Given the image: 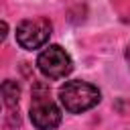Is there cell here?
Instances as JSON below:
<instances>
[{
	"instance_id": "6da1fadb",
	"label": "cell",
	"mask_w": 130,
	"mask_h": 130,
	"mask_svg": "<svg viewBox=\"0 0 130 130\" xmlns=\"http://www.w3.org/2000/svg\"><path fill=\"white\" fill-rule=\"evenodd\" d=\"M100 100H102L100 89L81 79L65 81L59 87V102L65 108V112H69V114H83V112L91 110L93 106H98Z\"/></svg>"
},
{
	"instance_id": "8992f818",
	"label": "cell",
	"mask_w": 130,
	"mask_h": 130,
	"mask_svg": "<svg viewBox=\"0 0 130 130\" xmlns=\"http://www.w3.org/2000/svg\"><path fill=\"white\" fill-rule=\"evenodd\" d=\"M126 61H128V65H130V45H128V49H126Z\"/></svg>"
},
{
	"instance_id": "3957f363",
	"label": "cell",
	"mask_w": 130,
	"mask_h": 130,
	"mask_svg": "<svg viewBox=\"0 0 130 130\" xmlns=\"http://www.w3.org/2000/svg\"><path fill=\"white\" fill-rule=\"evenodd\" d=\"M51 20L45 16H37V18H24L18 22L16 26V43L26 49V51H35L47 45L49 37H51Z\"/></svg>"
},
{
	"instance_id": "277c9868",
	"label": "cell",
	"mask_w": 130,
	"mask_h": 130,
	"mask_svg": "<svg viewBox=\"0 0 130 130\" xmlns=\"http://www.w3.org/2000/svg\"><path fill=\"white\" fill-rule=\"evenodd\" d=\"M37 67H39V71L45 77H49V79H61V77H65V75L71 73L73 61H71V55L63 47L49 45L37 57Z\"/></svg>"
},
{
	"instance_id": "7a4b0ae2",
	"label": "cell",
	"mask_w": 130,
	"mask_h": 130,
	"mask_svg": "<svg viewBox=\"0 0 130 130\" xmlns=\"http://www.w3.org/2000/svg\"><path fill=\"white\" fill-rule=\"evenodd\" d=\"M30 122L37 130H55L61 124V110L57 104L49 98V91L45 85H37L32 91V102H30Z\"/></svg>"
},
{
	"instance_id": "5b68a950",
	"label": "cell",
	"mask_w": 130,
	"mask_h": 130,
	"mask_svg": "<svg viewBox=\"0 0 130 130\" xmlns=\"http://www.w3.org/2000/svg\"><path fill=\"white\" fill-rule=\"evenodd\" d=\"M2 98H4V106L8 110H12L14 106H18V98H20V85L12 79H6L2 83Z\"/></svg>"
}]
</instances>
